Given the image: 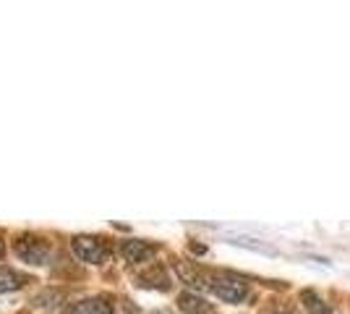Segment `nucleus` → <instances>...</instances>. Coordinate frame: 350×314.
I'll return each mask as SVG.
<instances>
[{"mask_svg": "<svg viewBox=\"0 0 350 314\" xmlns=\"http://www.w3.org/2000/svg\"><path fill=\"white\" fill-rule=\"evenodd\" d=\"M175 272H178V278H180L183 283H189L191 288L209 291V272H204V270L193 267V265L183 262V259H175Z\"/></svg>", "mask_w": 350, "mask_h": 314, "instance_id": "39448f33", "label": "nucleus"}, {"mask_svg": "<svg viewBox=\"0 0 350 314\" xmlns=\"http://www.w3.org/2000/svg\"><path fill=\"white\" fill-rule=\"evenodd\" d=\"M3 252H5V241H3V236H0V257H3Z\"/></svg>", "mask_w": 350, "mask_h": 314, "instance_id": "9b49d317", "label": "nucleus"}, {"mask_svg": "<svg viewBox=\"0 0 350 314\" xmlns=\"http://www.w3.org/2000/svg\"><path fill=\"white\" fill-rule=\"evenodd\" d=\"M178 306H180L183 314H212V304L204 296L193 293V291H183L178 296Z\"/></svg>", "mask_w": 350, "mask_h": 314, "instance_id": "0eeeda50", "label": "nucleus"}, {"mask_svg": "<svg viewBox=\"0 0 350 314\" xmlns=\"http://www.w3.org/2000/svg\"><path fill=\"white\" fill-rule=\"evenodd\" d=\"M269 314H293V312H269Z\"/></svg>", "mask_w": 350, "mask_h": 314, "instance_id": "f8f14e48", "label": "nucleus"}, {"mask_svg": "<svg viewBox=\"0 0 350 314\" xmlns=\"http://www.w3.org/2000/svg\"><path fill=\"white\" fill-rule=\"evenodd\" d=\"M209 291L228 304H241L248 296V283L235 275H228V272H222V275L209 272Z\"/></svg>", "mask_w": 350, "mask_h": 314, "instance_id": "f03ea898", "label": "nucleus"}, {"mask_svg": "<svg viewBox=\"0 0 350 314\" xmlns=\"http://www.w3.org/2000/svg\"><path fill=\"white\" fill-rule=\"evenodd\" d=\"M24 283H27V278H24V275H18L16 270L0 267V293L18 291V288H24Z\"/></svg>", "mask_w": 350, "mask_h": 314, "instance_id": "9d476101", "label": "nucleus"}, {"mask_svg": "<svg viewBox=\"0 0 350 314\" xmlns=\"http://www.w3.org/2000/svg\"><path fill=\"white\" fill-rule=\"evenodd\" d=\"M14 252L18 259H24L29 265H47V259L53 254L50 244L42 236H34V233H21L14 241Z\"/></svg>", "mask_w": 350, "mask_h": 314, "instance_id": "f257e3e1", "label": "nucleus"}, {"mask_svg": "<svg viewBox=\"0 0 350 314\" xmlns=\"http://www.w3.org/2000/svg\"><path fill=\"white\" fill-rule=\"evenodd\" d=\"M71 249H73V254L79 257L81 262H87V265H100L105 257H107L105 241L100 239V236H89V233L73 236Z\"/></svg>", "mask_w": 350, "mask_h": 314, "instance_id": "7ed1b4c3", "label": "nucleus"}, {"mask_svg": "<svg viewBox=\"0 0 350 314\" xmlns=\"http://www.w3.org/2000/svg\"><path fill=\"white\" fill-rule=\"evenodd\" d=\"M68 314H116L113 301H107L105 296H92V299L76 301Z\"/></svg>", "mask_w": 350, "mask_h": 314, "instance_id": "423d86ee", "label": "nucleus"}, {"mask_svg": "<svg viewBox=\"0 0 350 314\" xmlns=\"http://www.w3.org/2000/svg\"><path fill=\"white\" fill-rule=\"evenodd\" d=\"M154 314H170V312H154Z\"/></svg>", "mask_w": 350, "mask_h": 314, "instance_id": "ddd939ff", "label": "nucleus"}, {"mask_svg": "<svg viewBox=\"0 0 350 314\" xmlns=\"http://www.w3.org/2000/svg\"><path fill=\"white\" fill-rule=\"evenodd\" d=\"M139 283L144 285V288H160V291H167V288H170V278L165 275V270L162 267H149L146 272L139 275Z\"/></svg>", "mask_w": 350, "mask_h": 314, "instance_id": "6e6552de", "label": "nucleus"}, {"mask_svg": "<svg viewBox=\"0 0 350 314\" xmlns=\"http://www.w3.org/2000/svg\"><path fill=\"white\" fill-rule=\"evenodd\" d=\"M301 301H304V306H306L308 314H332V306L321 299L317 291H304V293H301Z\"/></svg>", "mask_w": 350, "mask_h": 314, "instance_id": "1a4fd4ad", "label": "nucleus"}, {"mask_svg": "<svg viewBox=\"0 0 350 314\" xmlns=\"http://www.w3.org/2000/svg\"><path fill=\"white\" fill-rule=\"evenodd\" d=\"M120 254L131 265H142V262H149L154 257V246L142 239H129L120 244Z\"/></svg>", "mask_w": 350, "mask_h": 314, "instance_id": "20e7f679", "label": "nucleus"}]
</instances>
